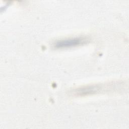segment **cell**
<instances>
[{"label": "cell", "instance_id": "obj_2", "mask_svg": "<svg viewBox=\"0 0 129 129\" xmlns=\"http://www.w3.org/2000/svg\"><path fill=\"white\" fill-rule=\"evenodd\" d=\"M88 39L84 37H74L56 41L53 44V47L57 49L71 48L86 43Z\"/></svg>", "mask_w": 129, "mask_h": 129}, {"label": "cell", "instance_id": "obj_1", "mask_svg": "<svg viewBox=\"0 0 129 129\" xmlns=\"http://www.w3.org/2000/svg\"><path fill=\"white\" fill-rule=\"evenodd\" d=\"M113 84H108L107 85H89L74 90V91H73V94L74 95L78 96H84L89 95L91 94H94L97 93H99L100 92H101L105 90V89H108V87H110Z\"/></svg>", "mask_w": 129, "mask_h": 129}]
</instances>
